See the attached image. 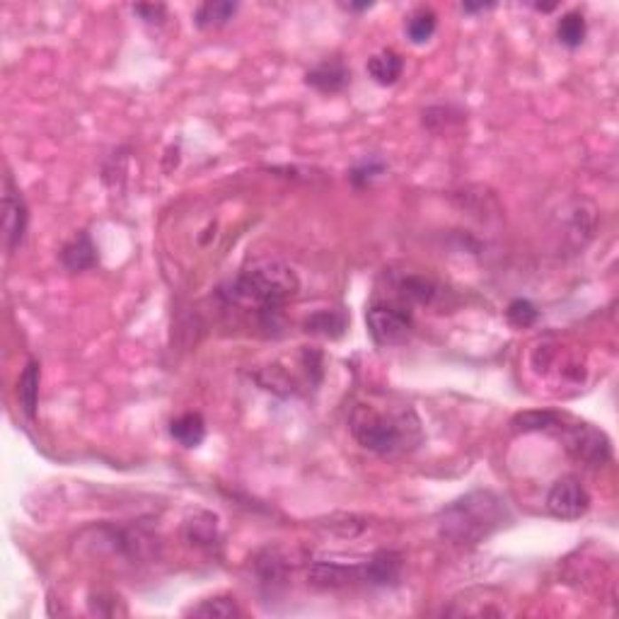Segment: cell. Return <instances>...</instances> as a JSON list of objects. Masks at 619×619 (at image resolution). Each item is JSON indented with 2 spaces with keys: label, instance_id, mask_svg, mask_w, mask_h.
Segmentation results:
<instances>
[{
  "label": "cell",
  "instance_id": "6da1fadb",
  "mask_svg": "<svg viewBox=\"0 0 619 619\" xmlns=\"http://www.w3.org/2000/svg\"><path fill=\"white\" fill-rule=\"evenodd\" d=\"M301 291V281L291 266L276 259H262L245 266L228 286L221 288V298L235 308L252 310L259 327L269 334L284 329L286 302Z\"/></svg>",
  "mask_w": 619,
  "mask_h": 619
},
{
  "label": "cell",
  "instance_id": "7a4b0ae2",
  "mask_svg": "<svg viewBox=\"0 0 619 619\" xmlns=\"http://www.w3.org/2000/svg\"><path fill=\"white\" fill-rule=\"evenodd\" d=\"M351 435L361 448L378 455H397V452L414 451L424 441L421 421L411 407H392L388 404L380 409L371 402H361L351 409L349 416Z\"/></svg>",
  "mask_w": 619,
  "mask_h": 619
},
{
  "label": "cell",
  "instance_id": "3957f363",
  "mask_svg": "<svg viewBox=\"0 0 619 619\" xmlns=\"http://www.w3.org/2000/svg\"><path fill=\"white\" fill-rule=\"evenodd\" d=\"M508 521V505L494 491H469L438 513V532L452 545H479Z\"/></svg>",
  "mask_w": 619,
  "mask_h": 619
},
{
  "label": "cell",
  "instance_id": "277c9868",
  "mask_svg": "<svg viewBox=\"0 0 619 619\" xmlns=\"http://www.w3.org/2000/svg\"><path fill=\"white\" fill-rule=\"evenodd\" d=\"M365 325L378 346L407 344L414 329V310L397 291L389 295H375L365 310Z\"/></svg>",
  "mask_w": 619,
  "mask_h": 619
},
{
  "label": "cell",
  "instance_id": "5b68a950",
  "mask_svg": "<svg viewBox=\"0 0 619 619\" xmlns=\"http://www.w3.org/2000/svg\"><path fill=\"white\" fill-rule=\"evenodd\" d=\"M564 443L567 451L574 455L576 460L584 462L588 467H600L610 460V441L607 435L593 428L591 424H571L564 426Z\"/></svg>",
  "mask_w": 619,
  "mask_h": 619
},
{
  "label": "cell",
  "instance_id": "8992f818",
  "mask_svg": "<svg viewBox=\"0 0 619 619\" xmlns=\"http://www.w3.org/2000/svg\"><path fill=\"white\" fill-rule=\"evenodd\" d=\"M27 225H29V208L25 204V196L20 192L10 175H5L3 184V239L8 255H15L25 242Z\"/></svg>",
  "mask_w": 619,
  "mask_h": 619
},
{
  "label": "cell",
  "instance_id": "52a82bcc",
  "mask_svg": "<svg viewBox=\"0 0 619 619\" xmlns=\"http://www.w3.org/2000/svg\"><path fill=\"white\" fill-rule=\"evenodd\" d=\"M547 508L554 518L578 521L591 508V494L576 477H561L549 489Z\"/></svg>",
  "mask_w": 619,
  "mask_h": 619
},
{
  "label": "cell",
  "instance_id": "ba28073f",
  "mask_svg": "<svg viewBox=\"0 0 619 619\" xmlns=\"http://www.w3.org/2000/svg\"><path fill=\"white\" fill-rule=\"evenodd\" d=\"M308 581L317 588H349L368 585V571L363 564H339V561H315L308 571Z\"/></svg>",
  "mask_w": 619,
  "mask_h": 619
},
{
  "label": "cell",
  "instance_id": "9c48e42d",
  "mask_svg": "<svg viewBox=\"0 0 619 619\" xmlns=\"http://www.w3.org/2000/svg\"><path fill=\"white\" fill-rule=\"evenodd\" d=\"M305 82L310 88H315L322 95H336L341 90L349 88L351 82V68L341 59H327L317 63L315 68L305 73Z\"/></svg>",
  "mask_w": 619,
  "mask_h": 619
},
{
  "label": "cell",
  "instance_id": "30bf717a",
  "mask_svg": "<svg viewBox=\"0 0 619 619\" xmlns=\"http://www.w3.org/2000/svg\"><path fill=\"white\" fill-rule=\"evenodd\" d=\"M61 264L68 271H88L98 264V247L88 232H75L61 247Z\"/></svg>",
  "mask_w": 619,
  "mask_h": 619
},
{
  "label": "cell",
  "instance_id": "8fae6325",
  "mask_svg": "<svg viewBox=\"0 0 619 619\" xmlns=\"http://www.w3.org/2000/svg\"><path fill=\"white\" fill-rule=\"evenodd\" d=\"M368 75H371L378 85L388 88V85H395L399 78H402V71H404V61L397 51L392 49H382L375 56L368 59Z\"/></svg>",
  "mask_w": 619,
  "mask_h": 619
},
{
  "label": "cell",
  "instance_id": "7c38bea8",
  "mask_svg": "<svg viewBox=\"0 0 619 619\" xmlns=\"http://www.w3.org/2000/svg\"><path fill=\"white\" fill-rule=\"evenodd\" d=\"M169 435L184 445V448H199L206 438V421L204 416L196 414V411H186V414L177 416L172 424H169Z\"/></svg>",
  "mask_w": 619,
  "mask_h": 619
},
{
  "label": "cell",
  "instance_id": "4fadbf2b",
  "mask_svg": "<svg viewBox=\"0 0 619 619\" xmlns=\"http://www.w3.org/2000/svg\"><path fill=\"white\" fill-rule=\"evenodd\" d=\"M238 12V3L231 0H215V3H204L199 5L194 12V25L199 29H218V27L228 25Z\"/></svg>",
  "mask_w": 619,
  "mask_h": 619
},
{
  "label": "cell",
  "instance_id": "5bb4252c",
  "mask_svg": "<svg viewBox=\"0 0 619 619\" xmlns=\"http://www.w3.org/2000/svg\"><path fill=\"white\" fill-rule=\"evenodd\" d=\"M39 380H42V371H39V363L29 361L25 365V371L20 375L18 380V397L20 407L29 419H35L36 402H39Z\"/></svg>",
  "mask_w": 619,
  "mask_h": 619
},
{
  "label": "cell",
  "instance_id": "9a60e30c",
  "mask_svg": "<svg viewBox=\"0 0 619 619\" xmlns=\"http://www.w3.org/2000/svg\"><path fill=\"white\" fill-rule=\"evenodd\" d=\"M435 27H438V18H435L434 10L419 8L407 18L404 32H407V39L411 44H426L435 35Z\"/></svg>",
  "mask_w": 619,
  "mask_h": 619
},
{
  "label": "cell",
  "instance_id": "2e32d148",
  "mask_svg": "<svg viewBox=\"0 0 619 619\" xmlns=\"http://www.w3.org/2000/svg\"><path fill=\"white\" fill-rule=\"evenodd\" d=\"M346 329V317L339 312V310H319L312 317L305 322V332L310 334L329 336V339H336V336L344 334Z\"/></svg>",
  "mask_w": 619,
  "mask_h": 619
},
{
  "label": "cell",
  "instance_id": "e0dca14e",
  "mask_svg": "<svg viewBox=\"0 0 619 619\" xmlns=\"http://www.w3.org/2000/svg\"><path fill=\"white\" fill-rule=\"evenodd\" d=\"M585 35H588V25L581 12H567L557 22L559 44H564L567 49H578L585 42Z\"/></svg>",
  "mask_w": 619,
  "mask_h": 619
},
{
  "label": "cell",
  "instance_id": "ac0fdd59",
  "mask_svg": "<svg viewBox=\"0 0 619 619\" xmlns=\"http://www.w3.org/2000/svg\"><path fill=\"white\" fill-rule=\"evenodd\" d=\"M189 617H218V619H231V617H242V610L238 607V602L232 598H211V600H201L199 605H192L186 610Z\"/></svg>",
  "mask_w": 619,
  "mask_h": 619
},
{
  "label": "cell",
  "instance_id": "d6986e66",
  "mask_svg": "<svg viewBox=\"0 0 619 619\" xmlns=\"http://www.w3.org/2000/svg\"><path fill=\"white\" fill-rule=\"evenodd\" d=\"M561 421V416L557 411H547V409H537V411H525L513 419V426L518 431H547L552 426H557Z\"/></svg>",
  "mask_w": 619,
  "mask_h": 619
},
{
  "label": "cell",
  "instance_id": "ffe728a7",
  "mask_svg": "<svg viewBox=\"0 0 619 619\" xmlns=\"http://www.w3.org/2000/svg\"><path fill=\"white\" fill-rule=\"evenodd\" d=\"M215 530H218V525H215L213 515L204 513V521H199V515H196L194 521L186 522V540L196 547H206V545H213L218 537Z\"/></svg>",
  "mask_w": 619,
  "mask_h": 619
},
{
  "label": "cell",
  "instance_id": "44dd1931",
  "mask_svg": "<svg viewBox=\"0 0 619 619\" xmlns=\"http://www.w3.org/2000/svg\"><path fill=\"white\" fill-rule=\"evenodd\" d=\"M505 317H508V322H511L513 327L525 329L532 327V325L540 319V310H537L535 302L528 301V298H515V301H511L508 310H505Z\"/></svg>",
  "mask_w": 619,
  "mask_h": 619
},
{
  "label": "cell",
  "instance_id": "7402d4cb",
  "mask_svg": "<svg viewBox=\"0 0 619 619\" xmlns=\"http://www.w3.org/2000/svg\"><path fill=\"white\" fill-rule=\"evenodd\" d=\"M385 162H382L380 158H365L361 160L358 165H354L351 168V172H349V179H351V184L356 186V189H365V186L372 184V179L380 177L382 172H385Z\"/></svg>",
  "mask_w": 619,
  "mask_h": 619
},
{
  "label": "cell",
  "instance_id": "603a6c76",
  "mask_svg": "<svg viewBox=\"0 0 619 619\" xmlns=\"http://www.w3.org/2000/svg\"><path fill=\"white\" fill-rule=\"evenodd\" d=\"M133 12L141 15L143 22H148V25H160V22L165 20L168 8H165V5H136Z\"/></svg>",
  "mask_w": 619,
  "mask_h": 619
},
{
  "label": "cell",
  "instance_id": "cb8c5ba5",
  "mask_svg": "<svg viewBox=\"0 0 619 619\" xmlns=\"http://www.w3.org/2000/svg\"><path fill=\"white\" fill-rule=\"evenodd\" d=\"M496 3H462L465 12H482V10H491Z\"/></svg>",
  "mask_w": 619,
  "mask_h": 619
},
{
  "label": "cell",
  "instance_id": "d4e9b609",
  "mask_svg": "<svg viewBox=\"0 0 619 619\" xmlns=\"http://www.w3.org/2000/svg\"><path fill=\"white\" fill-rule=\"evenodd\" d=\"M346 8L349 10H368V8H372V3H349Z\"/></svg>",
  "mask_w": 619,
  "mask_h": 619
}]
</instances>
